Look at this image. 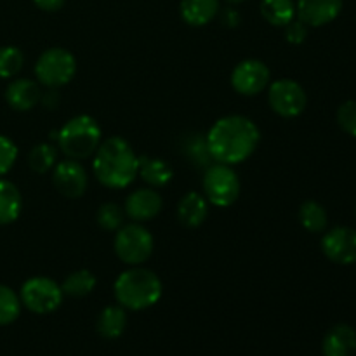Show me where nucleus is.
<instances>
[{
  "label": "nucleus",
  "instance_id": "1",
  "mask_svg": "<svg viewBox=\"0 0 356 356\" xmlns=\"http://www.w3.org/2000/svg\"><path fill=\"white\" fill-rule=\"evenodd\" d=\"M205 136L214 162L226 165L245 162L252 156L261 141L257 125L243 115H228L219 118Z\"/></svg>",
  "mask_w": 356,
  "mask_h": 356
},
{
  "label": "nucleus",
  "instance_id": "2",
  "mask_svg": "<svg viewBox=\"0 0 356 356\" xmlns=\"http://www.w3.org/2000/svg\"><path fill=\"white\" fill-rule=\"evenodd\" d=\"M139 156L120 136L101 141L94 153L92 170L96 179L111 190H124L138 177Z\"/></svg>",
  "mask_w": 356,
  "mask_h": 356
},
{
  "label": "nucleus",
  "instance_id": "3",
  "mask_svg": "<svg viewBox=\"0 0 356 356\" xmlns=\"http://www.w3.org/2000/svg\"><path fill=\"white\" fill-rule=\"evenodd\" d=\"M113 292L115 299L122 308L143 312L160 301L163 285L155 271L141 266H132L131 270L118 275L113 285Z\"/></svg>",
  "mask_w": 356,
  "mask_h": 356
},
{
  "label": "nucleus",
  "instance_id": "4",
  "mask_svg": "<svg viewBox=\"0 0 356 356\" xmlns=\"http://www.w3.org/2000/svg\"><path fill=\"white\" fill-rule=\"evenodd\" d=\"M58 148L72 160H86L96 153L101 145V127L90 115L70 118L59 131L51 132Z\"/></svg>",
  "mask_w": 356,
  "mask_h": 356
},
{
  "label": "nucleus",
  "instance_id": "5",
  "mask_svg": "<svg viewBox=\"0 0 356 356\" xmlns=\"http://www.w3.org/2000/svg\"><path fill=\"white\" fill-rule=\"evenodd\" d=\"M202 186H204V197L207 198L209 204L222 209L235 204L240 197V190H242L240 177L233 165L219 162L211 163L205 169Z\"/></svg>",
  "mask_w": 356,
  "mask_h": 356
},
{
  "label": "nucleus",
  "instance_id": "6",
  "mask_svg": "<svg viewBox=\"0 0 356 356\" xmlns=\"http://www.w3.org/2000/svg\"><path fill=\"white\" fill-rule=\"evenodd\" d=\"M113 247L115 254L122 263L129 264V266H141L152 257L155 240L145 226L139 222H132V225H125L117 229Z\"/></svg>",
  "mask_w": 356,
  "mask_h": 356
},
{
  "label": "nucleus",
  "instance_id": "7",
  "mask_svg": "<svg viewBox=\"0 0 356 356\" xmlns=\"http://www.w3.org/2000/svg\"><path fill=\"white\" fill-rule=\"evenodd\" d=\"M76 73V59L68 49L51 47L40 54L35 63V75L38 83L58 89L72 82Z\"/></svg>",
  "mask_w": 356,
  "mask_h": 356
},
{
  "label": "nucleus",
  "instance_id": "8",
  "mask_svg": "<svg viewBox=\"0 0 356 356\" xmlns=\"http://www.w3.org/2000/svg\"><path fill=\"white\" fill-rule=\"evenodd\" d=\"M63 294L61 285L47 277L28 278L19 292L21 305L37 315H49L61 306Z\"/></svg>",
  "mask_w": 356,
  "mask_h": 356
},
{
  "label": "nucleus",
  "instance_id": "9",
  "mask_svg": "<svg viewBox=\"0 0 356 356\" xmlns=\"http://www.w3.org/2000/svg\"><path fill=\"white\" fill-rule=\"evenodd\" d=\"M268 103L277 115L284 118H294L305 111L308 104L305 87L292 79H280L270 83Z\"/></svg>",
  "mask_w": 356,
  "mask_h": 356
},
{
  "label": "nucleus",
  "instance_id": "10",
  "mask_svg": "<svg viewBox=\"0 0 356 356\" xmlns=\"http://www.w3.org/2000/svg\"><path fill=\"white\" fill-rule=\"evenodd\" d=\"M270 68L259 59H243L232 73V87L242 96H256L270 86Z\"/></svg>",
  "mask_w": 356,
  "mask_h": 356
},
{
  "label": "nucleus",
  "instance_id": "11",
  "mask_svg": "<svg viewBox=\"0 0 356 356\" xmlns=\"http://www.w3.org/2000/svg\"><path fill=\"white\" fill-rule=\"evenodd\" d=\"M52 184L66 198H80L87 191L89 177L79 160H63L52 169Z\"/></svg>",
  "mask_w": 356,
  "mask_h": 356
},
{
  "label": "nucleus",
  "instance_id": "12",
  "mask_svg": "<svg viewBox=\"0 0 356 356\" xmlns=\"http://www.w3.org/2000/svg\"><path fill=\"white\" fill-rule=\"evenodd\" d=\"M322 250L329 261L336 264L356 263V229L337 226L327 232L322 238Z\"/></svg>",
  "mask_w": 356,
  "mask_h": 356
},
{
  "label": "nucleus",
  "instance_id": "13",
  "mask_svg": "<svg viewBox=\"0 0 356 356\" xmlns=\"http://www.w3.org/2000/svg\"><path fill=\"white\" fill-rule=\"evenodd\" d=\"M163 207V198L155 188H139L132 191L125 198L124 211L127 218H131L134 222L152 221L160 214Z\"/></svg>",
  "mask_w": 356,
  "mask_h": 356
},
{
  "label": "nucleus",
  "instance_id": "14",
  "mask_svg": "<svg viewBox=\"0 0 356 356\" xmlns=\"http://www.w3.org/2000/svg\"><path fill=\"white\" fill-rule=\"evenodd\" d=\"M343 10V0H298L296 16L306 26H325Z\"/></svg>",
  "mask_w": 356,
  "mask_h": 356
},
{
  "label": "nucleus",
  "instance_id": "15",
  "mask_svg": "<svg viewBox=\"0 0 356 356\" xmlns=\"http://www.w3.org/2000/svg\"><path fill=\"white\" fill-rule=\"evenodd\" d=\"M42 99V89L35 80L17 79L7 86L6 101L13 110L30 111Z\"/></svg>",
  "mask_w": 356,
  "mask_h": 356
},
{
  "label": "nucleus",
  "instance_id": "16",
  "mask_svg": "<svg viewBox=\"0 0 356 356\" xmlns=\"http://www.w3.org/2000/svg\"><path fill=\"white\" fill-rule=\"evenodd\" d=\"M209 216L207 198L197 191H190L181 198L177 205V219L186 228H198L205 222Z\"/></svg>",
  "mask_w": 356,
  "mask_h": 356
},
{
  "label": "nucleus",
  "instance_id": "17",
  "mask_svg": "<svg viewBox=\"0 0 356 356\" xmlns=\"http://www.w3.org/2000/svg\"><path fill=\"white\" fill-rule=\"evenodd\" d=\"M323 356H351L356 351V332L346 323L332 327L323 337Z\"/></svg>",
  "mask_w": 356,
  "mask_h": 356
},
{
  "label": "nucleus",
  "instance_id": "18",
  "mask_svg": "<svg viewBox=\"0 0 356 356\" xmlns=\"http://www.w3.org/2000/svg\"><path fill=\"white\" fill-rule=\"evenodd\" d=\"M138 176L148 184L149 188L167 186L174 177V169L169 162L162 159H155V156H139V169Z\"/></svg>",
  "mask_w": 356,
  "mask_h": 356
},
{
  "label": "nucleus",
  "instance_id": "19",
  "mask_svg": "<svg viewBox=\"0 0 356 356\" xmlns=\"http://www.w3.org/2000/svg\"><path fill=\"white\" fill-rule=\"evenodd\" d=\"M181 17L190 26H205L219 14V0H181Z\"/></svg>",
  "mask_w": 356,
  "mask_h": 356
},
{
  "label": "nucleus",
  "instance_id": "20",
  "mask_svg": "<svg viewBox=\"0 0 356 356\" xmlns=\"http://www.w3.org/2000/svg\"><path fill=\"white\" fill-rule=\"evenodd\" d=\"M23 211V197L16 184L0 177V225H10Z\"/></svg>",
  "mask_w": 356,
  "mask_h": 356
},
{
  "label": "nucleus",
  "instance_id": "21",
  "mask_svg": "<svg viewBox=\"0 0 356 356\" xmlns=\"http://www.w3.org/2000/svg\"><path fill=\"white\" fill-rule=\"evenodd\" d=\"M127 325V313L125 308L118 306H106L97 316V332L104 339H117L124 334Z\"/></svg>",
  "mask_w": 356,
  "mask_h": 356
},
{
  "label": "nucleus",
  "instance_id": "22",
  "mask_svg": "<svg viewBox=\"0 0 356 356\" xmlns=\"http://www.w3.org/2000/svg\"><path fill=\"white\" fill-rule=\"evenodd\" d=\"M183 155L190 163H193L198 169H207L211 163H214L211 152H209L207 136L195 132L184 138L183 141Z\"/></svg>",
  "mask_w": 356,
  "mask_h": 356
},
{
  "label": "nucleus",
  "instance_id": "23",
  "mask_svg": "<svg viewBox=\"0 0 356 356\" xmlns=\"http://www.w3.org/2000/svg\"><path fill=\"white\" fill-rule=\"evenodd\" d=\"M261 14L273 26L284 28L296 17L294 0H261Z\"/></svg>",
  "mask_w": 356,
  "mask_h": 356
},
{
  "label": "nucleus",
  "instance_id": "24",
  "mask_svg": "<svg viewBox=\"0 0 356 356\" xmlns=\"http://www.w3.org/2000/svg\"><path fill=\"white\" fill-rule=\"evenodd\" d=\"M299 221H301L302 228L308 229L309 233H322L329 225V216L322 204L315 200H306L299 207Z\"/></svg>",
  "mask_w": 356,
  "mask_h": 356
},
{
  "label": "nucleus",
  "instance_id": "25",
  "mask_svg": "<svg viewBox=\"0 0 356 356\" xmlns=\"http://www.w3.org/2000/svg\"><path fill=\"white\" fill-rule=\"evenodd\" d=\"M96 289V277L89 270H76L70 273L61 284V291L70 298H86Z\"/></svg>",
  "mask_w": 356,
  "mask_h": 356
},
{
  "label": "nucleus",
  "instance_id": "26",
  "mask_svg": "<svg viewBox=\"0 0 356 356\" xmlns=\"http://www.w3.org/2000/svg\"><path fill=\"white\" fill-rule=\"evenodd\" d=\"M56 163H58V152H56V146L49 143L35 145L28 155V165L37 174L49 172L54 169Z\"/></svg>",
  "mask_w": 356,
  "mask_h": 356
},
{
  "label": "nucleus",
  "instance_id": "27",
  "mask_svg": "<svg viewBox=\"0 0 356 356\" xmlns=\"http://www.w3.org/2000/svg\"><path fill=\"white\" fill-rule=\"evenodd\" d=\"M96 221L104 232H117L124 226L125 211L117 202H104L96 212Z\"/></svg>",
  "mask_w": 356,
  "mask_h": 356
},
{
  "label": "nucleus",
  "instance_id": "28",
  "mask_svg": "<svg viewBox=\"0 0 356 356\" xmlns=\"http://www.w3.org/2000/svg\"><path fill=\"white\" fill-rule=\"evenodd\" d=\"M21 313V299L7 285H0V325L16 322Z\"/></svg>",
  "mask_w": 356,
  "mask_h": 356
},
{
  "label": "nucleus",
  "instance_id": "29",
  "mask_svg": "<svg viewBox=\"0 0 356 356\" xmlns=\"http://www.w3.org/2000/svg\"><path fill=\"white\" fill-rule=\"evenodd\" d=\"M24 65V54L14 45L0 47V79H13Z\"/></svg>",
  "mask_w": 356,
  "mask_h": 356
},
{
  "label": "nucleus",
  "instance_id": "30",
  "mask_svg": "<svg viewBox=\"0 0 356 356\" xmlns=\"http://www.w3.org/2000/svg\"><path fill=\"white\" fill-rule=\"evenodd\" d=\"M17 160V146L13 139L0 134V177L6 176Z\"/></svg>",
  "mask_w": 356,
  "mask_h": 356
},
{
  "label": "nucleus",
  "instance_id": "31",
  "mask_svg": "<svg viewBox=\"0 0 356 356\" xmlns=\"http://www.w3.org/2000/svg\"><path fill=\"white\" fill-rule=\"evenodd\" d=\"M337 124L346 134L356 138V101H346L337 110Z\"/></svg>",
  "mask_w": 356,
  "mask_h": 356
},
{
  "label": "nucleus",
  "instance_id": "32",
  "mask_svg": "<svg viewBox=\"0 0 356 356\" xmlns=\"http://www.w3.org/2000/svg\"><path fill=\"white\" fill-rule=\"evenodd\" d=\"M284 33H285V40L292 45H301L302 42L306 40L308 37V26L302 23L301 19H292L291 23L285 24L284 26Z\"/></svg>",
  "mask_w": 356,
  "mask_h": 356
},
{
  "label": "nucleus",
  "instance_id": "33",
  "mask_svg": "<svg viewBox=\"0 0 356 356\" xmlns=\"http://www.w3.org/2000/svg\"><path fill=\"white\" fill-rule=\"evenodd\" d=\"M219 17H221V23L225 24L226 28H236L240 24V21H242L238 10L232 9V7H229V9L222 10L221 16H219Z\"/></svg>",
  "mask_w": 356,
  "mask_h": 356
},
{
  "label": "nucleus",
  "instance_id": "34",
  "mask_svg": "<svg viewBox=\"0 0 356 356\" xmlns=\"http://www.w3.org/2000/svg\"><path fill=\"white\" fill-rule=\"evenodd\" d=\"M42 104H44L47 110H56L61 103V96H59L58 89H49V92H42Z\"/></svg>",
  "mask_w": 356,
  "mask_h": 356
},
{
  "label": "nucleus",
  "instance_id": "35",
  "mask_svg": "<svg viewBox=\"0 0 356 356\" xmlns=\"http://www.w3.org/2000/svg\"><path fill=\"white\" fill-rule=\"evenodd\" d=\"M65 2L66 0H33L35 6L38 9L45 10V13H56V10H59L65 6Z\"/></svg>",
  "mask_w": 356,
  "mask_h": 356
},
{
  "label": "nucleus",
  "instance_id": "36",
  "mask_svg": "<svg viewBox=\"0 0 356 356\" xmlns=\"http://www.w3.org/2000/svg\"><path fill=\"white\" fill-rule=\"evenodd\" d=\"M226 2L232 3V6H236V3H242V2H245V0H226Z\"/></svg>",
  "mask_w": 356,
  "mask_h": 356
}]
</instances>
